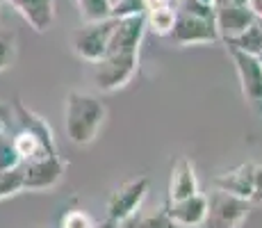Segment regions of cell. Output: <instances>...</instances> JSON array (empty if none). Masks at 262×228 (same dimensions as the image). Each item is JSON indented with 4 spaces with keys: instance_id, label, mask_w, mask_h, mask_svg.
Wrapping results in <instances>:
<instances>
[{
    "instance_id": "6da1fadb",
    "label": "cell",
    "mask_w": 262,
    "mask_h": 228,
    "mask_svg": "<svg viewBox=\"0 0 262 228\" xmlns=\"http://www.w3.org/2000/svg\"><path fill=\"white\" fill-rule=\"evenodd\" d=\"M107 116L103 100L82 91H69L64 100V126L67 137L75 146H87L98 137Z\"/></svg>"
},
{
    "instance_id": "7a4b0ae2",
    "label": "cell",
    "mask_w": 262,
    "mask_h": 228,
    "mask_svg": "<svg viewBox=\"0 0 262 228\" xmlns=\"http://www.w3.org/2000/svg\"><path fill=\"white\" fill-rule=\"evenodd\" d=\"M205 201H208V210L201 228H239L253 210V203L249 199L235 196L219 187L205 194Z\"/></svg>"
},
{
    "instance_id": "3957f363",
    "label": "cell",
    "mask_w": 262,
    "mask_h": 228,
    "mask_svg": "<svg viewBox=\"0 0 262 228\" xmlns=\"http://www.w3.org/2000/svg\"><path fill=\"white\" fill-rule=\"evenodd\" d=\"M67 162L59 158V153H41L32 160H25L21 164L23 192H48L55 190L64 180Z\"/></svg>"
},
{
    "instance_id": "277c9868",
    "label": "cell",
    "mask_w": 262,
    "mask_h": 228,
    "mask_svg": "<svg viewBox=\"0 0 262 228\" xmlns=\"http://www.w3.org/2000/svg\"><path fill=\"white\" fill-rule=\"evenodd\" d=\"M117 18H100V21H84L82 28H78L73 32V50L80 59L89 64H96L98 59H103L107 55L110 37L114 32Z\"/></svg>"
},
{
    "instance_id": "5b68a950",
    "label": "cell",
    "mask_w": 262,
    "mask_h": 228,
    "mask_svg": "<svg viewBox=\"0 0 262 228\" xmlns=\"http://www.w3.org/2000/svg\"><path fill=\"white\" fill-rule=\"evenodd\" d=\"M139 53H110L96 62V87L105 94L123 89L137 73Z\"/></svg>"
},
{
    "instance_id": "8992f818",
    "label": "cell",
    "mask_w": 262,
    "mask_h": 228,
    "mask_svg": "<svg viewBox=\"0 0 262 228\" xmlns=\"http://www.w3.org/2000/svg\"><path fill=\"white\" fill-rule=\"evenodd\" d=\"M167 39L173 46H199V44H214L219 42V32H216L214 18L208 16H196V14L176 9V21Z\"/></svg>"
},
{
    "instance_id": "52a82bcc",
    "label": "cell",
    "mask_w": 262,
    "mask_h": 228,
    "mask_svg": "<svg viewBox=\"0 0 262 228\" xmlns=\"http://www.w3.org/2000/svg\"><path fill=\"white\" fill-rule=\"evenodd\" d=\"M226 50H228L230 59L235 64V71H237L244 100L258 114H262V67H260L258 55L244 53V50L230 48V46H226Z\"/></svg>"
},
{
    "instance_id": "ba28073f",
    "label": "cell",
    "mask_w": 262,
    "mask_h": 228,
    "mask_svg": "<svg viewBox=\"0 0 262 228\" xmlns=\"http://www.w3.org/2000/svg\"><path fill=\"white\" fill-rule=\"evenodd\" d=\"M148 187H150L148 176H139L135 180L121 182L107 199V217L119 221V224L125 221L128 217H133L142 208L146 194H148Z\"/></svg>"
},
{
    "instance_id": "9c48e42d",
    "label": "cell",
    "mask_w": 262,
    "mask_h": 228,
    "mask_svg": "<svg viewBox=\"0 0 262 228\" xmlns=\"http://www.w3.org/2000/svg\"><path fill=\"white\" fill-rule=\"evenodd\" d=\"M255 23L253 12L249 5L242 3H214V25L221 42L239 37L244 30H249Z\"/></svg>"
},
{
    "instance_id": "30bf717a",
    "label": "cell",
    "mask_w": 262,
    "mask_h": 228,
    "mask_svg": "<svg viewBox=\"0 0 262 228\" xmlns=\"http://www.w3.org/2000/svg\"><path fill=\"white\" fill-rule=\"evenodd\" d=\"M144 34H146V16L144 14L119 16L112 37H110L107 55L110 53H139V46H142Z\"/></svg>"
},
{
    "instance_id": "8fae6325",
    "label": "cell",
    "mask_w": 262,
    "mask_h": 228,
    "mask_svg": "<svg viewBox=\"0 0 262 228\" xmlns=\"http://www.w3.org/2000/svg\"><path fill=\"white\" fill-rule=\"evenodd\" d=\"M12 112H14V121L18 123V128L28 130L41 141V146L46 149V153H59L57 151V141H55V133L50 128V123L43 116H39L37 112H32L30 108H25V103L21 98H14L12 103Z\"/></svg>"
},
{
    "instance_id": "7c38bea8",
    "label": "cell",
    "mask_w": 262,
    "mask_h": 228,
    "mask_svg": "<svg viewBox=\"0 0 262 228\" xmlns=\"http://www.w3.org/2000/svg\"><path fill=\"white\" fill-rule=\"evenodd\" d=\"M164 210L180 228H201L205 219V210H208V201H205V194L196 192L187 199L167 201Z\"/></svg>"
},
{
    "instance_id": "4fadbf2b",
    "label": "cell",
    "mask_w": 262,
    "mask_h": 228,
    "mask_svg": "<svg viewBox=\"0 0 262 228\" xmlns=\"http://www.w3.org/2000/svg\"><path fill=\"white\" fill-rule=\"evenodd\" d=\"M25 18L34 32H46L55 23V0H3Z\"/></svg>"
},
{
    "instance_id": "5bb4252c",
    "label": "cell",
    "mask_w": 262,
    "mask_h": 228,
    "mask_svg": "<svg viewBox=\"0 0 262 228\" xmlns=\"http://www.w3.org/2000/svg\"><path fill=\"white\" fill-rule=\"evenodd\" d=\"M253 176H255V164L253 162H244V164L216 176L214 187L251 201V194H253Z\"/></svg>"
},
{
    "instance_id": "9a60e30c",
    "label": "cell",
    "mask_w": 262,
    "mask_h": 228,
    "mask_svg": "<svg viewBox=\"0 0 262 228\" xmlns=\"http://www.w3.org/2000/svg\"><path fill=\"white\" fill-rule=\"evenodd\" d=\"M199 192V180L194 174V164L189 158L180 155L171 167V178H169V201H180Z\"/></svg>"
},
{
    "instance_id": "2e32d148",
    "label": "cell",
    "mask_w": 262,
    "mask_h": 228,
    "mask_svg": "<svg viewBox=\"0 0 262 228\" xmlns=\"http://www.w3.org/2000/svg\"><path fill=\"white\" fill-rule=\"evenodd\" d=\"M123 228H180L173 219L167 215V210L158 208V210H148V212H135L133 217H128L125 221H121Z\"/></svg>"
},
{
    "instance_id": "e0dca14e",
    "label": "cell",
    "mask_w": 262,
    "mask_h": 228,
    "mask_svg": "<svg viewBox=\"0 0 262 228\" xmlns=\"http://www.w3.org/2000/svg\"><path fill=\"white\" fill-rule=\"evenodd\" d=\"M146 30H153L158 37H167L173 28L176 21V9L173 5H167V7L153 9V12H146Z\"/></svg>"
},
{
    "instance_id": "ac0fdd59",
    "label": "cell",
    "mask_w": 262,
    "mask_h": 228,
    "mask_svg": "<svg viewBox=\"0 0 262 228\" xmlns=\"http://www.w3.org/2000/svg\"><path fill=\"white\" fill-rule=\"evenodd\" d=\"M23 164L21 155H18L16 146H14L12 135L7 133V128L0 130V174L5 171H14Z\"/></svg>"
},
{
    "instance_id": "d6986e66",
    "label": "cell",
    "mask_w": 262,
    "mask_h": 228,
    "mask_svg": "<svg viewBox=\"0 0 262 228\" xmlns=\"http://www.w3.org/2000/svg\"><path fill=\"white\" fill-rule=\"evenodd\" d=\"M12 139H14V146H16V151H18V155H21L23 162L37 158V155H41V153H46V149L41 146V141H39L32 133H28V130H23V128H18L16 133L12 135Z\"/></svg>"
},
{
    "instance_id": "ffe728a7",
    "label": "cell",
    "mask_w": 262,
    "mask_h": 228,
    "mask_svg": "<svg viewBox=\"0 0 262 228\" xmlns=\"http://www.w3.org/2000/svg\"><path fill=\"white\" fill-rule=\"evenodd\" d=\"M16 53H18L16 32L9 28H0V71L9 69L16 62Z\"/></svg>"
},
{
    "instance_id": "44dd1931",
    "label": "cell",
    "mask_w": 262,
    "mask_h": 228,
    "mask_svg": "<svg viewBox=\"0 0 262 228\" xmlns=\"http://www.w3.org/2000/svg\"><path fill=\"white\" fill-rule=\"evenodd\" d=\"M80 7L84 21H100V18H110V0H75Z\"/></svg>"
},
{
    "instance_id": "7402d4cb",
    "label": "cell",
    "mask_w": 262,
    "mask_h": 228,
    "mask_svg": "<svg viewBox=\"0 0 262 228\" xmlns=\"http://www.w3.org/2000/svg\"><path fill=\"white\" fill-rule=\"evenodd\" d=\"M18 192H23V178H21V167L14 171H5L0 174V201L16 196Z\"/></svg>"
},
{
    "instance_id": "603a6c76",
    "label": "cell",
    "mask_w": 262,
    "mask_h": 228,
    "mask_svg": "<svg viewBox=\"0 0 262 228\" xmlns=\"http://www.w3.org/2000/svg\"><path fill=\"white\" fill-rule=\"evenodd\" d=\"M59 228H96V221L89 212L84 210H67L59 219Z\"/></svg>"
},
{
    "instance_id": "cb8c5ba5",
    "label": "cell",
    "mask_w": 262,
    "mask_h": 228,
    "mask_svg": "<svg viewBox=\"0 0 262 228\" xmlns=\"http://www.w3.org/2000/svg\"><path fill=\"white\" fill-rule=\"evenodd\" d=\"M251 203L262 205V167L255 164V176H253V194H251Z\"/></svg>"
},
{
    "instance_id": "d4e9b609",
    "label": "cell",
    "mask_w": 262,
    "mask_h": 228,
    "mask_svg": "<svg viewBox=\"0 0 262 228\" xmlns=\"http://www.w3.org/2000/svg\"><path fill=\"white\" fill-rule=\"evenodd\" d=\"M0 121H3L5 126H12V121H14V112H12V105L9 103H3V100H0Z\"/></svg>"
},
{
    "instance_id": "484cf974",
    "label": "cell",
    "mask_w": 262,
    "mask_h": 228,
    "mask_svg": "<svg viewBox=\"0 0 262 228\" xmlns=\"http://www.w3.org/2000/svg\"><path fill=\"white\" fill-rule=\"evenodd\" d=\"M167 5H171V0H142L144 14L146 12H153V9H160V7H167Z\"/></svg>"
},
{
    "instance_id": "4316f807",
    "label": "cell",
    "mask_w": 262,
    "mask_h": 228,
    "mask_svg": "<svg viewBox=\"0 0 262 228\" xmlns=\"http://www.w3.org/2000/svg\"><path fill=\"white\" fill-rule=\"evenodd\" d=\"M249 9L253 12V16L255 18H262V0H249Z\"/></svg>"
},
{
    "instance_id": "83f0119b",
    "label": "cell",
    "mask_w": 262,
    "mask_h": 228,
    "mask_svg": "<svg viewBox=\"0 0 262 228\" xmlns=\"http://www.w3.org/2000/svg\"><path fill=\"white\" fill-rule=\"evenodd\" d=\"M96 228H119V221H114V219H105V221H100V224H96Z\"/></svg>"
},
{
    "instance_id": "f1b7e54d",
    "label": "cell",
    "mask_w": 262,
    "mask_h": 228,
    "mask_svg": "<svg viewBox=\"0 0 262 228\" xmlns=\"http://www.w3.org/2000/svg\"><path fill=\"white\" fill-rule=\"evenodd\" d=\"M214 3H242V5H246L249 0H214Z\"/></svg>"
},
{
    "instance_id": "f546056e",
    "label": "cell",
    "mask_w": 262,
    "mask_h": 228,
    "mask_svg": "<svg viewBox=\"0 0 262 228\" xmlns=\"http://www.w3.org/2000/svg\"><path fill=\"white\" fill-rule=\"evenodd\" d=\"M199 3H205V5H214V0H199Z\"/></svg>"
},
{
    "instance_id": "4dcf8cb0",
    "label": "cell",
    "mask_w": 262,
    "mask_h": 228,
    "mask_svg": "<svg viewBox=\"0 0 262 228\" xmlns=\"http://www.w3.org/2000/svg\"><path fill=\"white\" fill-rule=\"evenodd\" d=\"M258 28H260V34H262V18H258Z\"/></svg>"
},
{
    "instance_id": "1f68e13d",
    "label": "cell",
    "mask_w": 262,
    "mask_h": 228,
    "mask_svg": "<svg viewBox=\"0 0 262 228\" xmlns=\"http://www.w3.org/2000/svg\"><path fill=\"white\" fill-rule=\"evenodd\" d=\"M5 128H7V126H5V123H3V121H0V130H5Z\"/></svg>"
},
{
    "instance_id": "d6a6232c",
    "label": "cell",
    "mask_w": 262,
    "mask_h": 228,
    "mask_svg": "<svg viewBox=\"0 0 262 228\" xmlns=\"http://www.w3.org/2000/svg\"><path fill=\"white\" fill-rule=\"evenodd\" d=\"M258 59H260V67H262V53H258Z\"/></svg>"
},
{
    "instance_id": "836d02e7",
    "label": "cell",
    "mask_w": 262,
    "mask_h": 228,
    "mask_svg": "<svg viewBox=\"0 0 262 228\" xmlns=\"http://www.w3.org/2000/svg\"><path fill=\"white\" fill-rule=\"evenodd\" d=\"M0 5H3V0H0Z\"/></svg>"
}]
</instances>
